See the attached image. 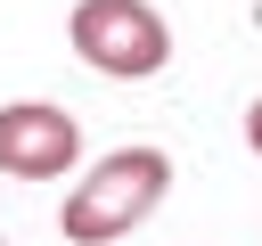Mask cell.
I'll use <instances>...</instances> for the list:
<instances>
[{
	"instance_id": "obj_1",
	"label": "cell",
	"mask_w": 262,
	"mask_h": 246,
	"mask_svg": "<svg viewBox=\"0 0 262 246\" xmlns=\"http://www.w3.org/2000/svg\"><path fill=\"white\" fill-rule=\"evenodd\" d=\"M164 189H172V156L164 148H115L66 189L57 230H66V246H115L164 205Z\"/></svg>"
},
{
	"instance_id": "obj_4",
	"label": "cell",
	"mask_w": 262,
	"mask_h": 246,
	"mask_svg": "<svg viewBox=\"0 0 262 246\" xmlns=\"http://www.w3.org/2000/svg\"><path fill=\"white\" fill-rule=\"evenodd\" d=\"M246 148L262 156V90H254V107H246Z\"/></svg>"
},
{
	"instance_id": "obj_2",
	"label": "cell",
	"mask_w": 262,
	"mask_h": 246,
	"mask_svg": "<svg viewBox=\"0 0 262 246\" xmlns=\"http://www.w3.org/2000/svg\"><path fill=\"white\" fill-rule=\"evenodd\" d=\"M66 41L90 74L106 82H156L172 66V25L147 8V0H74L66 16Z\"/></svg>"
},
{
	"instance_id": "obj_3",
	"label": "cell",
	"mask_w": 262,
	"mask_h": 246,
	"mask_svg": "<svg viewBox=\"0 0 262 246\" xmlns=\"http://www.w3.org/2000/svg\"><path fill=\"white\" fill-rule=\"evenodd\" d=\"M82 164V123L49 98H16L0 107V172L8 180H66Z\"/></svg>"
}]
</instances>
